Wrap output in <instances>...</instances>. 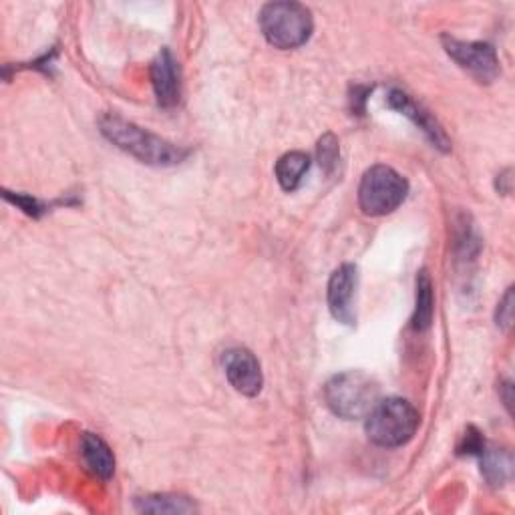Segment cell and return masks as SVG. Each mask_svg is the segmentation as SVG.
Returning <instances> with one entry per match:
<instances>
[{
  "label": "cell",
  "mask_w": 515,
  "mask_h": 515,
  "mask_svg": "<svg viewBox=\"0 0 515 515\" xmlns=\"http://www.w3.org/2000/svg\"><path fill=\"white\" fill-rule=\"evenodd\" d=\"M99 129L113 145H117L119 149L127 151L129 155L149 165L167 167V165L182 163L188 157L186 149L141 129L139 125L115 113H105L99 119Z\"/></svg>",
  "instance_id": "cell-1"
},
{
  "label": "cell",
  "mask_w": 515,
  "mask_h": 515,
  "mask_svg": "<svg viewBox=\"0 0 515 515\" xmlns=\"http://www.w3.org/2000/svg\"><path fill=\"white\" fill-rule=\"evenodd\" d=\"M379 395V383L363 371L338 373L324 385V401L328 409L347 421L367 419L381 401Z\"/></svg>",
  "instance_id": "cell-2"
},
{
  "label": "cell",
  "mask_w": 515,
  "mask_h": 515,
  "mask_svg": "<svg viewBox=\"0 0 515 515\" xmlns=\"http://www.w3.org/2000/svg\"><path fill=\"white\" fill-rule=\"evenodd\" d=\"M419 423V411L409 401L391 397L375 405V409L367 415L365 429L375 445L393 449L407 445L415 437Z\"/></svg>",
  "instance_id": "cell-3"
},
{
  "label": "cell",
  "mask_w": 515,
  "mask_h": 515,
  "mask_svg": "<svg viewBox=\"0 0 515 515\" xmlns=\"http://www.w3.org/2000/svg\"><path fill=\"white\" fill-rule=\"evenodd\" d=\"M312 15L300 3H268L260 13L266 41L282 51L302 47L312 35Z\"/></svg>",
  "instance_id": "cell-4"
},
{
  "label": "cell",
  "mask_w": 515,
  "mask_h": 515,
  "mask_svg": "<svg viewBox=\"0 0 515 515\" xmlns=\"http://www.w3.org/2000/svg\"><path fill=\"white\" fill-rule=\"evenodd\" d=\"M409 184L389 165H373L359 186V204L367 216H387L407 198Z\"/></svg>",
  "instance_id": "cell-5"
},
{
  "label": "cell",
  "mask_w": 515,
  "mask_h": 515,
  "mask_svg": "<svg viewBox=\"0 0 515 515\" xmlns=\"http://www.w3.org/2000/svg\"><path fill=\"white\" fill-rule=\"evenodd\" d=\"M447 55L479 83H493L499 75V59L489 43H465L449 35L443 37Z\"/></svg>",
  "instance_id": "cell-6"
},
{
  "label": "cell",
  "mask_w": 515,
  "mask_h": 515,
  "mask_svg": "<svg viewBox=\"0 0 515 515\" xmlns=\"http://www.w3.org/2000/svg\"><path fill=\"white\" fill-rule=\"evenodd\" d=\"M359 286V270L355 264L338 266L328 280V308L334 320L353 326L357 320L355 314V296Z\"/></svg>",
  "instance_id": "cell-7"
},
{
  "label": "cell",
  "mask_w": 515,
  "mask_h": 515,
  "mask_svg": "<svg viewBox=\"0 0 515 515\" xmlns=\"http://www.w3.org/2000/svg\"><path fill=\"white\" fill-rule=\"evenodd\" d=\"M222 363H224V371H226L230 385L238 393H242L246 397H256L262 391V383H264L262 369H260L258 359L248 349L236 347V349L226 351Z\"/></svg>",
  "instance_id": "cell-8"
},
{
  "label": "cell",
  "mask_w": 515,
  "mask_h": 515,
  "mask_svg": "<svg viewBox=\"0 0 515 515\" xmlns=\"http://www.w3.org/2000/svg\"><path fill=\"white\" fill-rule=\"evenodd\" d=\"M151 85L161 107H174L182 97V77L176 57L163 49L151 63Z\"/></svg>",
  "instance_id": "cell-9"
},
{
  "label": "cell",
  "mask_w": 515,
  "mask_h": 515,
  "mask_svg": "<svg viewBox=\"0 0 515 515\" xmlns=\"http://www.w3.org/2000/svg\"><path fill=\"white\" fill-rule=\"evenodd\" d=\"M389 105H391L395 111H399V113H403L405 117H409V119L431 139V143H433L437 149H441V151H449V149H451V141H449L445 129L437 123V119H435L427 109H423V107H421L417 101H413L407 93H403V91H399V89L391 91V93H389Z\"/></svg>",
  "instance_id": "cell-10"
},
{
  "label": "cell",
  "mask_w": 515,
  "mask_h": 515,
  "mask_svg": "<svg viewBox=\"0 0 515 515\" xmlns=\"http://www.w3.org/2000/svg\"><path fill=\"white\" fill-rule=\"evenodd\" d=\"M81 455L87 469L99 479H111L115 471V457L109 445L93 433H85L81 439Z\"/></svg>",
  "instance_id": "cell-11"
},
{
  "label": "cell",
  "mask_w": 515,
  "mask_h": 515,
  "mask_svg": "<svg viewBox=\"0 0 515 515\" xmlns=\"http://www.w3.org/2000/svg\"><path fill=\"white\" fill-rule=\"evenodd\" d=\"M310 169V155L304 151L284 153L276 163V180L286 192H294Z\"/></svg>",
  "instance_id": "cell-12"
},
{
  "label": "cell",
  "mask_w": 515,
  "mask_h": 515,
  "mask_svg": "<svg viewBox=\"0 0 515 515\" xmlns=\"http://www.w3.org/2000/svg\"><path fill=\"white\" fill-rule=\"evenodd\" d=\"M481 459V473L491 485H503L511 481L513 475V457L507 449L497 447H483V451L477 455Z\"/></svg>",
  "instance_id": "cell-13"
},
{
  "label": "cell",
  "mask_w": 515,
  "mask_h": 515,
  "mask_svg": "<svg viewBox=\"0 0 515 515\" xmlns=\"http://www.w3.org/2000/svg\"><path fill=\"white\" fill-rule=\"evenodd\" d=\"M135 507L145 513H192L198 509L190 497L176 493H153L137 497Z\"/></svg>",
  "instance_id": "cell-14"
},
{
  "label": "cell",
  "mask_w": 515,
  "mask_h": 515,
  "mask_svg": "<svg viewBox=\"0 0 515 515\" xmlns=\"http://www.w3.org/2000/svg\"><path fill=\"white\" fill-rule=\"evenodd\" d=\"M435 298H433V282L427 270H421L417 276V306L413 316L415 330H427L433 322Z\"/></svg>",
  "instance_id": "cell-15"
},
{
  "label": "cell",
  "mask_w": 515,
  "mask_h": 515,
  "mask_svg": "<svg viewBox=\"0 0 515 515\" xmlns=\"http://www.w3.org/2000/svg\"><path fill=\"white\" fill-rule=\"evenodd\" d=\"M338 139L332 133L322 135V139L316 145V155H318V163L320 167L330 174V171L336 167L338 163Z\"/></svg>",
  "instance_id": "cell-16"
},
{
  "label": "cell",
  "mask_w": 515,
  "mask_h": 515,
  "mask_svg": "<svg viewBox=\"0 0 515 515\" xmlns=\"http://www.w3.org/2000/svg\"><path fill=\"white\" fill-rule=\"evenodd\" d=\"M495 324L503 332H509V328L513 324V288H507V292L499 300L497 312H495Z\"/></svg>",
  "instance_id": "cell-17"
},
{
  "label": "cell",
  "mask_w": 515,
  "mask_h": 515,
  "mask_svg": "<svg viewBox=\"0 0 515 515\" xmlns=\"http://www.w3.org/2000/svg\"><path fill=\"white\" fill-rule=\"evenodd\" d=\"M485 447V439L483 435L475 429V427H469L457 447V453L459 455H479Z\"/></svg>",
  "instance_id": "cell-18"
},
{
  "label": "cell",
  "mask_w": 515,
  "mask_h": 515,
  "mask_svg": "<svg viewBox=\"0 0 515 515\" xmlns=\"http://www.w3.org/2000/svg\"><path fill=\"white\" fill-rule=\"evenodd\" d=\"M5 198L7 200H11L13 204H17L23 212H27L29 216H41V212H43V206L37 202V200H33V198H27V196H13L11 192H5Z\"/></svg>",
  "instance_id": "cell-19"
},
{
  "label": "cell",
  "mask_w": 515,
  "mask_h": 515,
  "mask_svg": "<svg viewBox=\"0 0 515 515\" xmlns=\"http://www.w3.org/2000/svg\"><path fill=\"white\" fill-rule=\"evenodd\" d=\"M499 391H503V403H505L507 411L511 413V403H513V397H511V391H513V387H511V383H509V381H507V383H503V385L499 387Z\"/></svg>",
  "instance_id": "cell-20"
}]
</instances>
